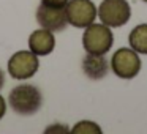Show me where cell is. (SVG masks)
<instances>
[{"instance_id": "6da1fadb", "label": "cell", "mask_w": 147, "mask_h": 134, "mask_svg": "<svg viewBox=\"0 0 147 134\" xmlns=\"http://www.w3.org/2000/svg\"><path fill=\"white\" fill-rule=\"evenodd\" d=\"M8 104L19 115H33L43 104V95L35 85L21 84L8 95Z\"/></svg>"}, {"instance_id": "7a4b0ae2", "label": "cell", "mask_w": 147, "mask_h": 134, "mask_svg": "<svg viewBox=\"0 0 147 134\" xmlns=\"http://www.w3.org/2000/svg\"><path fill=\"white\" fill-rule=\"evenodd\" d=\"M114 44V35L111 27L105 24H90L84 29L82 46L89 54H101L106 55Z\"/></svg>"}, {"instance_id": "3957f363", "label": "cell", "mask_w": 147, "mask_h": 134, "mask_svg": "<svg viewBox=\"0 0 147 134\" xmlns=\"http://www.w3.org/2000/svg\"><path fill=\"white\" fill-rule=\"evenodd\" d=\"M96 16L100 17L101 24L117 29L130 21L131 7L127 0H103L96 10Z\"/></svg>"}, {"instance_id": "277c9868", "label": "cell", "mask_w": 147, "mask_h": 134, "mask_svg": "<svg viewBox=\"0 0 147 134\" xmlns=\"http://www.w3.org/2000/svg\"><path fill=\"white\" fill-rule=\"evenodd\" d=\"M141 58L136 51L131 48H120L114 52L111 57V66L112 73L120 79H133L141 71Z\"/></svg>"}, {"instance_id": "5b68a950", "label": "cell", "mask_w": 147, "mask_h": 134, "mask_svg": "<svg viewBox=\"0 0 147 134\" xmlns=\"http://www.w3.org/2000/svg\"><path fill=\"white\" fill-rule=\"evenodd\" d=\"M40 68L38 55L32 51H18L8 60V73L13 79L26 80L36 74Z\"/></svg>"}, {"instance_id": "8992f818", "label": "cell", "mask_w": 147, "mask_h": 134, "mask_svg": "<svg viewBox=\"0 0 147 134\" xmlns=\"http://www.w3.org/2000/svg\"><path fill=\"white\" fill-rule=\"evenodd\" d=\"M65 13L68 25L86 29L95 21L96 7L92 0H68V3L65 5Z\"/></svg>"}, {"instance_id": "52a82bcc", "label": "cell", "mask_w": 147, "mask_h": 134, "mask_svg": "<svg viewBox=\"0 0 147 134\" xmlns=\"http://www.w3.org/2000/svg\"><path fill=\"white\" fill-rule=\"evenodd\" d=\"M36 22L43 29H48L51 32H62L68 25L67 21V13L65 8H55V7H48V5H40L36 10Z\"/></svg>"}, {"instance_id": "ba28073f", "label": "cell", "mask_w": 147, "mask_h": 134, "mask_svg": "<svg viewBox=\"0 0 147 134\" xmlns=\"http://www.w3.org/2000/svg\"><path fill=\"white\" fill-rule=\"evenodd\" d=\"M55 48V38H54V32H51V30L48 29H38L35 30V32L30 35L29 38V49L33 52V54H36L40 57V55H49L52 51H54Z\"/></svg>"}, {"instance_id": "9c48e42d", "label": "cell", "mask_w": 147, "mask_h": 134, "mask_svg": "<svg viewBox=\"0 0 147 134\" xmlns=\"http://www.w3.org/2000/svg\"><path fill=\"white\" fill-rule=\"evenodd\" d=\"M82 71L89 79L100 80L106 77L109 71V62L101 54H89L82 58Z\"/></svg>"}, {"instance_id": "30bf717a", "label": "cell", "mask_w": 147, "mask_h": 134, "mask_svg": "<svg viewBox=\"0 0 147 134\" xmlns=\"http://www.w3.org/2000/svg\"><path fill=\"white\" fill-rule=\"evenodd\" d=\"M128 43H130V48L138 54L147 55V24L134 27L128 35Z\"/></svg>"}, {"instance_id": "8fae6325", "label": "cell", "mask_w": 147, "mask_h": 134, "mask_svg": "<svg viewBox=\"0 0 147 134\" xmlns=\"http://www.w3.org/2000/svg\"><path fill=\"white\" fill-rule=\"evenodd\" d=\"M71 133H74V134H101V128H100L95 121L81 120L74 125Z\"/></svg>"}, {"instance_id": "7c38bea8", "label": "cell", "mask_w": 147, "mask_h": 134, "mask_svg": "<svg viewBox=\"0 0 147 134\" xmlns=\"http://www.w3.org/2000/svg\"><path fill=\"white\" fill-rule=\"evenodd\" d=\"M43 5L48 7H55V8H65V5L68 3V0H41Z\"/></svg>"}, {"instance_id": "4fadbf2b", "label": "cell", "mask_w": 147, "mask_h": 134, "mask_svg": "<svg viewBox=\"0 0 147 134\" xmlns=\"http://www.w3.org/2000/svg\"><path fill=\"white\" fill-rule=\"evenodd\" d=\"M49 133H68L67 125H52V126L46 128V134Z\"/></svg>"}, {"instance_id": "5bb4252c", "label": "cell", "mask_w": 147, "mask_h": 134, "mask_svg": "<svg viewBox=\"0 0 147 134\" xmlns=\"http://www.w3.org/2000/svg\"><path fill=\"white\" fill-rule=\"evenodd\" d=\"M5 114H7V101L3 99V96L0 95V120L3 118Z\"/></svg>"}, {"instance_id": "9a60e30c", "label": "cell", "mask_w": 147, "mask_h": 134, "mask_svg": "<svg viewBox=\"0 0 147 134\" xmlns=\"http://www.w3.org/2000/svg\"><path fill=\"white\" fill-rule=\"evenodd\" d=\"M3 84H5V73L0 70V88L3 87Z\"/></svg>"}, {"instance_id": "2e32d148", "label": "cell", "mask_w": 147, "mask_h": 134, "mask_svg": "<svg viewBox=\"0 0 147 134\" xmlns=\"http://www.w3.org/2000/svg\"><path fill=\"white\" fill-rule=\"evenodd\" d=\"M142 2H146V3H147V0H142Z\"/></svg>"}]
</instances>
